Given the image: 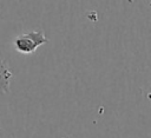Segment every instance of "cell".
Here are the masks:
<instances>
[{
  "label": "cell",
  "instance_id": "1",
  "mask_svg": "<svg viewBox=\"0 0 151 138\" xmlns=\"http://www.w3.org/2000/svg\"><path fill=\"white\" fill-rule=\"evenodd\" d=\"M48 39L45 37L44 31H32L25 34L18 35L14 39V48L21 54L34 53L38 47L46 44Z\"/></svg>",
  "mask_w": 151,
  "mask_h": 138
},
{
  "label": "cell",
  "instance_id": "4",
  "mask_svg": "<svg viewBox=\"0 0 151 138\" xmlns=\"http://www.w3.org/2000/svg\"><path fill=\"white\" fill-rule=\"evenodd\" d=\"M65 138H66V137H65Z\"/></svg>",
  "mask_w": 151,
  "mask_h": 138
},
{
  "label": "cell",
  "instance_id": "2",
  "mask_svg": "<svg viewBox=\"0 0 151 138\" xmlns=\"http://www.w3.org/2000/svg\"><path fill=\"white\" fill-rule=\"evenodd\" d=\"M12 77H13V73L8 64L5 60L0 59V94L9 92Z\"/></svg>",
  "mask_w": 151,
  "mask_h": 138
},
{
  "label": "cell",
  "instance_id": "3",
  "mask_svg": "<svg viewBox=\"0 0 151 138\" xmlns=\"http://www.w3.org/2000/svg\"><path fill=\"white\" fill-rule=\"evenodd\" d=\"M150 97H151V94H150Z\"/></svg>",
  "mask_w": 151,
  "mask_h": 138
}]
</instances>
